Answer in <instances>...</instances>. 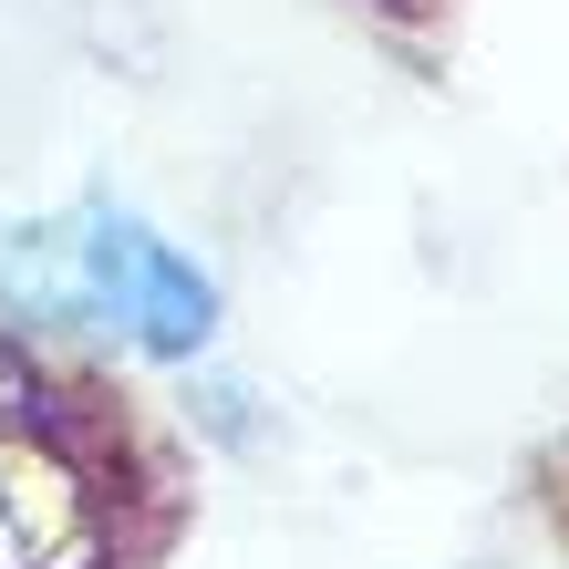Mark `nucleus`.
<instances>
[{
  "instance_id": "nucleus-1",
  "label": "nucleus",
  "mask_w": 569,
  "mask_h": 569,
  "mask_svg": "<svg viewBox=\"0 0 569 569\" xmlns=\"http://www.w3.org/2000/svg\"><path fill=\"white\" fill-rule=\"evenodd\" d=\"M73 249V321H104L114 342H136L156 362H197L218 331V280L197 270L177 239H156L146 218L124 208H83Z\"/></svg>"
}]
</instances>
